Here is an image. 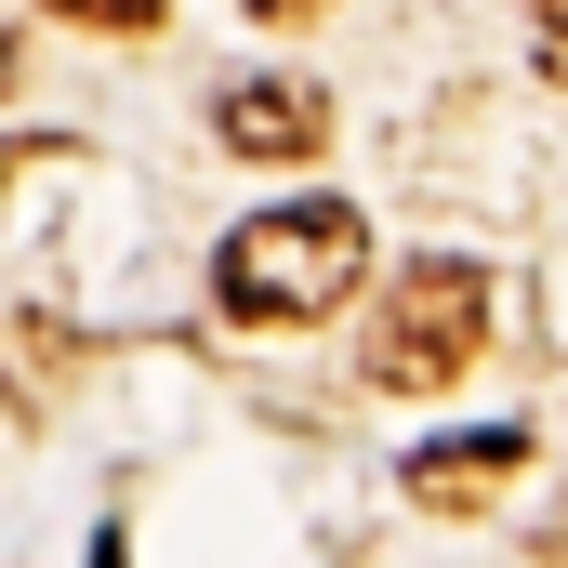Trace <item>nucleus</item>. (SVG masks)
<instances>
[{
    "label": "nucleus",
    "instance_id": "obj_1",
    "mask_svg": "<svg viewBox=\"0 0 568 568\" xmlns=\"http://www.w3.org/2000/svg\"><path fill=\"white\" fill-rule=\"evenodd\" d=\"M357 278H371V225L344 199H278V212H252L212 252V291H225L239 331H304V317H331Z\"/></svg>",
    "mask_w": 568,
    "mask_h": 568
},
{
    "label": "nucleus",
    "instance_id": "obj_4",
    "mask_svg": "<svg viewBox=\"0 0 568 568\" xmlns=\"http://www.w3.org/2000/svg\"><path fill=\"white\" fill-rule=\"evenodd\" d=\"M529 463V424H489V436H436V449H410V503H489L503 476Z\"/></svg>",
    "mask_w": 568,
    "mask_h": 568
},
{
    "label": "nucleus",
    "instance_id": "obj_7",
    "mask_svg": "<svg viewBox=\"0 0 568 568\" xmlns=\"http://www.w3.org/2000/svg\"><path fill=\"white\" fill-rule=\"evenodd\" d=\"M542 27H556V53H568V0H542Z\"/></svg>",
    "mask_w": 568,
    "mask_h": 568
},
{
    "label": "nucleus",
    "instance_id": "obj_8",
    "mask_svg": "<svg viewBox=\"0 0 568 568\" xmlns=\"http://www.w3.org/2000/svg\"><path fill=\"white\" fill-rule=\"evenodd\" d=\"M93 568H120V529H106V542H93Z\"/></svg>",
    "mask_w": 568,
    "mask_h": 568
},
{
    "label": "nucleus",
    "instance_id": "obj_2",
    "mask_svg": "<svg viewBox=\"0 0 568 568\" xmlns=\"http://www.w3.org/2000/svg\"><path fill=\"white\" fill-rule=\"evenodd\" d=\"M476 344H489V265L424 252V265H397L384 317H371V384L384 397H436V384L476 371Z\"/></svg>",
    "mask_w": 568,
    "mask_h": 568
},
{
    "label": "nucleus",
    "instance_id": "obj_6",
    "mask_svg": "<svg viewBox=\"0 0 568 568\" xmlns=\"http://www.w3.org/2000/svg\"><path fill=\"white\" fill-rule=\"evenodd\" d=\"M239 13H252V27H265V13H278V27H304V13H331V0H239Z\"/></svg>",
    "mask_w": 568,
    "mask_h": 568
},
{
    "label": "nucleus",
    "instance_id": "obj_5",
    "mask_svg": "<svg viewBox=\"0 0 568 568\" xmlns=\"http://www.w3.org/2000/svg\"><path fill=\"white\" fill-rule=\"evenodd\" d=\"M67 27H159V0H53Z\"/></svg>",
    "mask_w": 568,
    "mask_h": 568
},
{
    "label": "nucleus",
    "instance_id": "obj_3",
    "mask_svg": "<svg viewBox=\"0 0 568 568\" xmlns=\"http://www.w3.org/2000/svg\"><path fill=\"white\" fill-rule=\"evenodd\" d=\"M225 145L239 159H317L331 145V93L317 80H225Z\"/></svg>",
    "mask_w": 568,
    "mask_h": 568
}]
</instances>
